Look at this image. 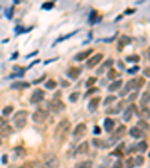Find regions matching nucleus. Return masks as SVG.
I'll use <instances>...</instances> for the list:
<instances>
[{"instance_id": "nucleus-1", "label": "nucleus", "mask_w": 150, "mask_h": 168, "mask_svg": "<svg viewBox=\"0 0 150 168\" xmlns=\"http://www.w3.org/2000/svg\"><path fill=\"white\" fill-rule=\"evenodd\" d=\"M27 116H29V113L26 110L17 111L14 114V126L17 128V129H23V128L26 126V123H27Z\"/></svg>"}, {"instance_id": "nucleus-10", "label": "nucleus", "mask_w": 150, "mask_h": 168, "mask_svg": "<svg viewBox=\"0 0 150 168\" xmlns=\"http://www.w3.org/2000/svg\"><path fill=\"white\" fill-rule=\"evenodd\" d=\"M134 113H135V107H134V105L128 107L126 111H125V114H123V120H125V122H129V120H131V117L134 116Z\"/></svg>"}, {"instance_id": "nucleus-26", "label": "nucleus", "mask_w": 150, "mask_h": 168, "mask_svg": "<svg viewBox=\"0 0 150 168\" xmlns=\"http://www.w3.org/2000/svg\"><path fill=\"white\" fill-rule=\"evenodd\" d=\"M78 96H80V93H77V92H75V93H72V95H71V96H69V99H71V102H75V101L78 99Z\"/></svg>"}, {"instance_id": "nucleus-9", "label": "nucleus", "mask_w": 150, "mask_h": 168, "mask_svg": "<svg viewBox=\"0 0 150 168\" xmlns=\"http://www.w3.org/2000/svg\"><path fill=\"white\" fill-rule=\"evenodd\" d=\"M102 59H104V56H102V54H96V56H93V57L87 62V68H95V66H96L98 63H99Z\"/></svg>"}, {"instance_id": "nucleus-24", "label": "nucleus", "mask_w": 150, "mask_h": 168, "mask_svg": "<svg viewBox=\"0 0 150 168\" xmlns=\"http://www.w3.org/2000/svg\"><path fill=\"white\" fill-rule=\"evenodd\" d=\"M117 75H119V74H117L116 71H113V69H111V71L108 72V78H110V80H114V78H116Z\"/></svg>"}, {"instance_id": "nucleus-29", "label": "nucleus", "mask_w": 150, "mask_h": 168, "mask_svg": "<svg viewBox=\"0 0 150 168\" xmlns=\"http://www.w3.org/2000/svg\"><path fill=\"white\" fill-rule=\"evenodd\" d=\"M12 69H14L15 72H20V75H23L24 74V68H20V66H14Z\"/></svg>"}, {"instance_id": "nucleus-17", "label": "nucleus", "mask_w": 150, "mask_h": 168, "mask_svg": "<svg viewBox=\"0 0 150 168\" xmlns=\"http://www.w3.org/2000/svg\"><path fill=\"white\" fill-rule=\"evenodd\" d=\"M90 50H87V51H83V53H78V54L75 56V60H84V59H87L89 56H90Z\"/></svg>"}, {"instance_id": "nucleus-12", "label": "nucleus", "mask_w": 150, "mask_h": 168, "mask_svg": "<svg viewBox=\"0 0 150 168\" xmlns=\"http://www.w3.org/2000/svg\"><path fill=\"white\" fill-rule=\"evenodd\" d=\"M143 84H144V80L143 78H135V80H132V81L129 83V86L134 87V89H140Z\"/></svg>"}, {"instance_id": "nucleus-20", "label": "nucleus", "mask_w": 150, "mask_h": 168, "mask_svg": "<svg viewBox=\"0 0 150 168\" xmlns=\"http://www.w3.org/2000/svg\"><path fill=\"white\" fill-rule=\"evenodd\" d=\"M90 167H92L90 162H80V164H77L75 168H90Z\"/></svg>"}, {"instance_id": "nucleus-3", "label": "nucleus", "mask_w": 150, "mask_h": 168, "mask_svg": "<svg viewBox=\"0 0 150 168\" xmlns=\"http://www.w3.org/2000/svg\"><path fill=\"white\" fill-rule=\"evenodd\" d=\"M50 110L53 113H60V111L65 110V104L59 98H53L50 101Z\"/></svg>"}, {"instance_id": "nucleus-37", "label": "nucleus", "mask_w": 150, "mask_h": 168, "mask_svg": "<svg viewBox=\"0 0 150 168\" xmlns=\"http://www.w3.org/2000/svg\"><path fill=\"white\" fill-rule=\"evenodd\" d=\"M141 164H143V158H141V156H138V158L135 159V165H141Z\"/></svg>"}, {"instance_id": "nucleus-4", "label": "nucleus", "mask_w": 150, "mask_h": 168, "mask_svg": "<svg viewBox=\"0 0 150 168\" xmlns=\"http://www.w3.org/2000/svg\"><path fill=\"white\" fill-rule=\"evenodd\" d=\"M44 168H60V161L56 156H50V158L45 159Z\"/></svg>"}, {"instance_id": "nucleus-11", "label": "nucleus", "mask_w": 150, "mask_h": 168, "mask_svg": "<svg viewBox=\"0 0 150 168\" xmlns=\"http://www.w3.org/2000/svg\"><path fill=\"white\" fill-rule=\"evenodd\" d=\"M104 129L107 132H111L114 129V120L113 119H105L104 120Z\"/></svg>"}, {"instance_id": "nucleus-6", "label": "nucleus", "mask_w": 150, "mask_h": 168, "mask_svg": "<svg viewBox=\"0 0 150 168\" xmlns=\"http://www.w3.org/2000/svg\"><path fill=\"white\" fill-rule=\"evenodd\" d=\"M84 134H86V125L84 123L77 125L74 129V140H81L84 137Z\"/></svg>"}, {"instance_id": "nucleus-38", "label": "nucleus", "mask_w": 150, "mask_h": 168, "mask_svg": "<svg viewBox=\"0 0 150 168\" xmlns=\"http://www.w3.org/2000/svg\"><path fill=\"white\" fill-rule=\"evenodd\" d=\"M50 8H53V3H47V5H44V9H50Z\"/></svg>"}, {"instance_id": "nucleus-23", "label": "nucleus", "mask_w": 150, "mask_h": 168, "mask_svg": "<svg viewBox=\"0 0 150 168\" xmlns=\"http://www.w3.org/2000/svg\"><path fill=\"white\" fill-rule=\"evenodd\" d=\"M27 86H29L27 83H15L12 87H14V89H21V87H27Z\"/></svg>"}, {"instance_id": "nucleus-32", "label": "nucleus", "mask_w": 150, "mask_h": 168, "mask_svg": "<svg viewBox=\"0 0 150 168\" xmlns=\"http://www.w3.org/2000/svg\"><path fill=\"white\" fill-rule=\"evenodd\" d=\"M9 134H11V128L9 126H5L3 128V135H9Z\"/></svg>"}, {"instance_id": "nucleus-7", "label": "nucleus", "mask_w": 150, "mask_h": 168, "mask_svg": "<svg viewBox=\"0 0 150 168\" xmlns=\"http://www.w3.org/2000/svg\"><path fill=\"white\" fill-rule=\"evenodd\" d=\"M42 99H44V90L36 89V90L33 92V95H32L30 102H32V104H38V102H41Z\"/></svg>"}, {"instance_id": "nucleus-13", "label": "nucleus", "mask_w": 150, "mask_h": 168, "mask_svg": "<svg viewBox=\"0 0 150 168\" xmlns=\"http://www.w3.org/2000/svg\"><path fill=\"white\" fill-rule=\"evenodd\" d=\"M120 86H122V80H116V81H113L111 84H110L108 90H110V92H116V90L120 89Z\"/></svg>"}, {"instance_id": "nucleus-25", "label": "nucleus", "mask_w": 150, "mask_h": 168, "mask_svg": "<svg viewBox=\"0 0 150 168\" xmlns=\"http://www.w3.org/2000/svg\"><path fill=\"white\" fill-rule=\"evenodd\" d=\"M114 101H116V96H108L105 101H104V104H105V105H108V104H111V102H114Z\"/></svg>"}, {"instance_id": "nucleus-34", "label": "nucleus", "mask_w": 150, "mask_h": 168, "mask_svg": "<svg viewBox=\"0 0 150 168\" xmlns=\"http://www.w3.org/2000/svg\"><path fill=\"white\" fill-rule=\"evenodd\" d=\"M93 83H96V78H95V77H92V78L87 80V86H92Z\"/></svg>"}, {"instance_id": "nucleus-5", "label": "nucleus", "mask_w": 150, "mask_h": 168, "mask_svg": "<svg viewBox=\"0 0 150 168\" xmlns=\"http://www.w3.org/2000/svg\"><path fill=\"white\" fill-rule=\"evenodd\" d=\"M47 116H48V113L45 110H36L35 114H33V120L36 123H44L45 120H47Z\"/></svg>"}, {"instance_id": "nucleus-30", "label": "nucleus", "mask_w": 150, "mask_h": 168, "mask_svg": "<svg viewBox=\"0 0 150 168\" xmlns=\"http://www.w3.org/2000/svg\"><path fill=\"white\" fill-rule=\"evenodd\" d=\"M149 102H150V96L146 93V95L143 96V105H144V104H149Z\"/></svg>"}, {"instance_id": "nucleus-43", "label": "nucleus", "mask_w": 150, "mask_h": 168, "mask_svg": "<svg viewBox=\"0 0 150 168\" xmlns=\"http://www.w3.org/2000/svg\"><path fill=\"white\" fill-rule=\"evenodd\" d=\"M135 98H137V93H132V95H131V96H129V99H131V101H134Z\"/></svg>"}, {"instance_id": "nucleus-2", "label": "nucleus", "mask_w": 150, "mask_h": 168, "mask_svg": "<svg viewBox=\"0 0 150 168\" xmlns=\"http://www.w3.org/2000/svg\"><path fill=\"white\" fill-rule=\"evenodd\" d=\"M68 129H69V120L65 119V120H62V122L57 125L56 131H54V137H56L57 140H59V138H63V135L68 132Z\"/></svg>"}, {"instance_id": "nucleus-42", "label": "nucleus", "mask_w": 150, "mask_h": 168, "mask_svg": "<svg viewBox=\"0 0 150 168\" xmlns=\"http://www.w3.org/2000/svg\"><path fill=\"white\" fill-rule=\"evenodd\" d=\"M144 74L147 77H150V68H147V69H144Z\"/></svg>"}, {"instance_id": "nucleus-21", "label": "nucleus", "mask_w": 150, "mask_h": 168, "mask_svg": "<svg viewBox=\"0 0 150 168\" xmlns=\"http://www.w3.org/2000/svg\"><path fill=\"white\" fill-rule=\"evenodd\" d=\"M15 152H17V155H18V158H24V155H26L24 149H21V147H17Z\"/></svg>"}, {"instance_id": "nucleus-15", "label": "nucleus", "mask_w": 150, "mask_h": 168, "mask_svg": "<svg viewBox=\"0 0 150 168\" xmlns=\"http://www.w3.org/2000/svg\"><path fill=\"white\" fill-rule=\"evenodd\" d=\"M99 98H93L92 101H90V104H89V110L90 111H95L96 108H98V105H99Z\"/></svg>"}, {"instance_id": "nucleus-35", "label": "nucleus", "mask_w": 150, "mask_h": 168, "mask_svg": "<svg viewBox=\"0 0 150 168\" xmlns=\"http://www.w3.org/2000/svg\"><path fill=\"white\" fill-rule=\"evenodd\" d=\"M143 116H144L146 119H149V117H150V111H149L147 108H144V111H143Z\"/></svg>"}, {"instance_id": "nucleus-14", "label": "nucleus", "mask_w": 150, "mask_h": 168, "mask_svg": "<svg viewBox=\"0 0 150 168\" xmlns=\"http://www.w3.org/2000/svg\"><path fill=\"white\" fill-rule=\"evenodd\" d=\"M131 137H134V138H141L143 137V132H141V129L138 126H135V128L131 129Z\"/></svg>"}, {"instance_id": "nucleus-33", "label": "nucleus", "mask_w": 150, "mask_h": 168, "mask_svg": "<svg viewBox=\"0 0 150 168\" xmlns=\"http://www.w3.org/2000/svg\"><path fill=\"white\" fill-rule=\"evenodd\" d=\"M5 126H8V125H6V120H5L3 117H0V128H2V129H3Z\"/></svg>"}, {"instance_id": "nucleus-28", "label": "nucleus", "mask_w": 150, "mask_h": 168, "mask_svg": "<svg viewBox=\"0 0 150 168\" xmlns=\"http://www.w3.org/2000/svg\"><path fill=\"white\" fill-rule=\"evenodd\" d=\"M123 132H125V126H120L119 129H117V135H116V137H122Z\"/></svg>"}, {"instance_id": "nucleus-8", "label": "nucleus", "mask_w": 150, "mask_h": 168, "mask_svg": "<svg viewBox=\"0 0 150 168\" xmlns=\"http://www.w3.org/2000/svg\"><path fill=\"white\" fill-rule=\"evenodd\" d=\"M87 152H89V144L84 141V143H81L80 146L77 147V150L74 152V155L75 156H83V155H86Z\"/></svg>"}, {"instance_id": "nucleus-40", "label": "nucleus", "mask_w": 150, "mask_h": 168, "mask_svg": "<svg viewBox=\"0 0 150 168\" xmlns=\"http://www.w3.org/2000/svg\"><path fill=\"white\" fill-rule=\"evenodd\" d=\"M93 132H95V135H98V134H99V132H101V129H99V128H98V126H96V128H95V129H93Z\"/></svg>"}, {"instance_id": "nucleus-31", "label": "nucleus", "mask_w": 150, "mask_h": 168, "mask_svg": "<svg viewBox=\"0 0 150 168\" xmlns=\"http://www.w3.org/2000/svg\"><path fill=\"white\" fill-rule=\"evenodd\" d=\"M21 168H35V162H27V164H24Z\"/></svg>"}, {"instance_id": "nucleus-22", "label": "nucleus", "mask_w": 150, "mask_h": 168, "mask_svg": "<svg viewBox=\"0 0 150 168\" xmlns=\"http://www.w3.org/2000/svg\"><path fill=\"white\" fill-rule=\"evenodd\" d=\"M137 149H138L140 152H146V149H147V144L144 143V141H141V143L138 144V147H137Z\"/></svg>"}, {"instance_id": "nucleus-27", "label": "nucleus", "mask_w": 150, "mask_h": 168, "mask_svg": "<svg viewBox=\"0 0 150 168\" xmlns=\"http://www.w3.org/2000/svg\"><path fill=\"white\" fill-rule=\"evenodd\" d=\"M12 110H14L12 107H5V108H3V114H5V116H8V114L12 113Z\"/></svg>"}, {"instance_id": "nucleus-19", "label": "nucleus", "mask_w": 150, "mask_h": 168, "mask_svg": "<svg viewBox=\"0 0 150 168\" xmlns=\"http://www.w3.org/2000/svg\"><path fill=\"white\" fill-rule=\"evenodd\" d=\"M45 87H47V89H50V90L56 89V81H54V80H48V81L45 83Z\"/></svg>"}, {"instance_id": "nucleus-39", "label": "nucleus", "mask_w": 150, "mask_h": 168, "mask_svg": "<svg viewBox=\"0 0 150 168\" xmlns=\"http://www.w3.org/2000/svg\"><path fill=\"white\" fill-rule=\"evenodd\" d=\"M114 168H122V162H120V161H117V162H116Z\"/></svg>"}, {"instance_id": "nucleus-36", "label": "nucleus", "mask_w": 150, "mask_h": 168, "mask_svg": "<svg viewBox=\"0 0 150 168\" xmlns=\"http://www.w3.org/2000/svg\"><path fill=\"white\" fill-rule=\"evenodd\" d=\"M132 60H134V62H137V60H138V56H129L128 57V62H132Z\"/></svg>"}, {"instance_id": "nucleus-18", "label": "nucleus", "mask_w": 150, "mask_h": 168, "mask_svg": "<svg viewBox=\"0 0 150 168\" xmlns=\"http://www.w3.org/2000/svg\"><path fill=\"white\" fill-rule=\"evenodd\" d=\"M78 72H80V68H72V69H69V74H68V75L71 77V78H77L78 77Z\"/></svg>"}, {"instance_id": "nucleus-16", "label": "nucleus", "mask_w": 150, "mask_h": 168, "mask_svg": "<svg viewBox=\"0 0 150 168\" xmlns=\"http://www.w3.org/2000/svg\"><path fill=\"white\" fill-rule=\"evenodd\" d=\"M111 65H113V60H107V62L104 63L99 69H98V74H104V71H107L108 68H111Z\"/></svg>"}, {"instance_id": "nucleus-44", "label": "nucleus", "mask_w": 150, "mask_h": 168, "mask_svg": "<svg viewBox=\"0 0 150 168\" xmlns=\"http://www.w3.org/2000/svg\"><path fill=\"white\" fill-rule=\"evenodd\" d=\"M35 168H44V167H35Z\"/></svg>"}, {"instance_id": "nucleus-41", "label": "nucleus", "mask_w": 150, "mask_h": 168, "mask_svg": "<svg viewBox=\"0 0 150 168\" xmlns=\"http://www.w3.org/2000/svg\"><path fill=\"white\" fill-rule=\"evenodd\" d=\"M134 72H138V68H137V66H135V68H132L131 71H129V74H134Z\"/></svg>"}]
</instances>
